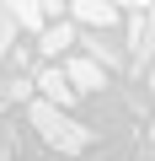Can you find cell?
<instances>
[{
    "instance_id": "obj_1",
    "label": "cell",
    "mask_w": 155,
    "mask_h": 161,
    "mask_svg": "<svg viewBox=\"0 0 155 161\" xmlns=\"http://www.w3.org/2000/svg\"><path fill=\"white\" fill-rule=\"evenodd\" d=\"M27 118H32L38 140H43V145H54V150H64L70 161L91 145V129H80L70 113H59V108H48V102H32V108H27Z\"/></svg>"
},
{
    "instance_id": "obj_2",
    "label": "cell",
    "mask_w": 155,
    "mask_h": 161,
    "mask_svg": "<svg viewBox=\"0 0 155 161\" xmlns=\"http://www.w3.org/2000/svg\"><path fill=\"white\" fill-rule=\"evenodd\" d=\"M59 75H64L70 92H102V86H107V70H96L86 54H70V64H64Z\"/></svg>"
},
{
    "instance_id": "obj_3",
    "label": "cell",
    "mask_w": 155,
    "mask_h": 161,
    "mask_svg": "<svg viewBox=\"0 0 155 161\" xmlns=\"http://www.w3.org/2000/svg\"><path fill=\"white\" fill-rule=\"evenodd\" d=\"M128 54L134 59H150L155 54V11H134L128 16Z\"/></svg>"
},
{
    "instance_id": "obj_4",
    "label": "cell",
    "mask_w": 155,
    "mask_h": 161,
    "mask_svg": "<svg viewBox=\"0 0 155 161\" xmlns=\"http://www.w3.org/2000/svg\"><path fill=\"white\" fill-rule=\"evenodd\" d=\"M70 16L80 22V27H96V32L118 22V11H112V6H102V0H75V6H70Z\"/></svg>"
},
{
    "instance_id": "obj_5",
    "label": "cell",
    "mask_w": 155,
    "mask_h": 161,
    "mask_svg": "<svg viewBox=\"0 0 155 161\" xmlns=\"http://www.w3.org/2000/svg\"><path fill=\"white\" fill-rule=\"evenodd\" d=\"M38 92H43L38 102H48V108H59V113H64V102L75 97V92L64 86V75H59V70H43V75H38Z\"/></svg>"
},
{
    "instance_id": "obj_6",
    "label": "cell",
    "mask_w": 155,
    "mask_h": 161,
    "mask_svg": "<svg viewBox=\"0 0 155 161\" xmlns=\"http://www.w3.org/2000/svg\"><path fill=\"white\" fill-rule=\"evenodd\" d=\"M75 43H86V59H91L96 70H107V64L118 70V64H123V54H118V48H112L107 38H75Z\"/></svg>"
},
{
    "instance_id": "obj_7",
    "label": "cell",
    "mask_w": 155,
    "mask_h": 161,
    "mask_svg": "<svg viewBox=\"0 0 155 161\" xmlns=\"http://www.w3.org/2000/svg\"><path fill=\"white\" fill-rule=\"evenodd\" d=\"M70 43H75V27H70V22H54V27H43V43H38V48H43L48 59H59Z\"/></svg>"
},
{
    "instance_id": "obj_8",
    "label": "cell",
    "mask_w": 155,
    "mask_h": 161,
    "mask_svg": "<svg viewBox=\"0 0 155 161\" xmlns=\"http://www.w3.org/2000/svg\"><path fill=\"white\" fill-rule=\"evenodd\" d=\"M11 27H27V32H43V6H32V0H16V6H6Z\"/></svg>"
},
{
    "instance_id": "obj_9",
    "label": "cell",
    "mask_w": 155,
    "mask_h": 161,
    "mask_svg": "<svg viewBox=\"0 0 155 161\" xmlns=\"http://www.w3.org/2000/svg\"><path fill=\"white\" fill-rule=\"evenodd\" d=\"M27 75H11V80H0V97H6V102H27Z\"/></svg>"
},
{
    "instance_id": "obj_10",
    "label": "cell",
    "mask_w": 155,
    "mask_h": 161,
    "mask_svg": "<svg viewBox=\"0 0 155 161\" xmlns=\"http://www.w3.org/2000/svg\"><path fill=\"white\" fill-rule=\"evenodd\" d=\"M11 43H16V27H11V16H6V6H0V59L11 54Z\"/></svg>"
},
{
    "instance_id": "obj_11",
    "label": "cell",
    "mask_w": 155,
    "mask_h": 161,
    "mask_svg": "<svg viewBox=\"0 0 155 161\" xmlns=\"http://www.w3.org/2000/svg\"><path fill=\"white\" fill-rule=\"evenodd\" d=\"M144 86H150V102H155V64H150V75H144Z\"/></svg>"
},
{
    "instance_id": "obj_12",
    "label": "cell",
    "mask_w": 155,
    "mask_h": 161,
    "mask_svg": "<svg viewBox=\"0 0 155 161\" xmlns=\"http://www.w3.org/2000/svg\"><path fill=\"white\" fill-rule=\"evenodd\" d=\"M0 145H6V134H0Z\"/></svg>"
}]
</instances>
